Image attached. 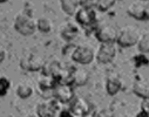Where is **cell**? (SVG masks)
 <instances>
[{
  "label": "cell",
  "instance_id": "6da1fadb",
  "mask_svg": "<svg viewBox=\"0 0 149 117\" xmlns=\"http://www.w3.org/2000/svg\"><path fill=\"white\" fill-rule=\"evenodd\" d=\"M140 30L134 26H126L121 29H119L118 37H116V44L121 47H132L137 44L140 39Z\"/></svg>",
  "mask_w": 149,
  "mask_h": 117
},
{
  "label": "cell",
  "instance_id": "7a4b0ae2",
  "mask_svg": "<svg viewBox=\"0 0 149 117\" xmlns=\"http://www.w3.org/2000/svg\"><path fill=\"white\" fill-rule=\"evenodd\" d=\"M74 15H75L78 24L86 28V32H88L87 34H91V32L94 30L96 24V14L93 8L81 6L80 8H78Z\"/></svg>",
  "mask_w": 149,
  "mask_h": 117
},
{
  "label": "cell",
  "instance_id": "3957f363",
  "mask_svg": "<svg viewBox=\"0 0 149 117\" xmlns=\"http://www.w3.org/2000/svg\"><path fill=\"white\" fill-rule=\"evenodd\" d=\"M14 27L21 35H32L36 29L34 19L29 13L26 12H20L15 17Z\"/></svg>",
  "mask_w": 149,
  "mask_h": 117
},
{
  "label": "cell",
  "instance_id": "277c9868",
  "mask_svg": "<svg viewBox=\"0 0 149 117\" xmlns=\"http://www.w3.org/2000/svg\"><path fill=\"white\" fill-rule=\"evenodd\" d=\"M61 104L62 103H60L55 98L41 102L36 105V114L39 117H59Z\"/></svg>",
  "mask_w": 149,
  "mask_h": 117
},
{
  "label": "cell",
  "instance_id": "5b68a950",
  "mask_svg": "<svg viewBox=\"0 0 149 117\" xmlns=\"http://www.w3.org/2000/svg\"><path fill=\"white\" fill-rule=\"evenodd\" d=\"M118 33H119V29L110 24L101 25L95 29V36L101 44L115 42L118 37Z\"/></svg>",
  "mask_w": 149,
  "mask_h": 117
},
{
  "label": "cell",
  "instance_id": "8992f818",
  "mask_svg": "<svg viewBox=\"0 0 149 117\" xmlns=\"http://www.w3.org/2000/svg\"><path fill=\"white\" fill-rule=\"evenodd\" d=\"M45 59L38 54V53H32L28 56H25L20 61V67L28 71H38L44 69L45 66Z\"/></svg>",
  "mask_w": 149,
  "mask_h": 117
},
{
  "label": "cell",
  "instance_id": "52a82bcc",
  "mask_svg": "<svg viewBox=\"0 0 149 117\" xmlns=\"http://www.w3.org/2000/svg\"><path fill=\"white\" fill-rule=\"evenodd\" d=\"M116 46L114 42H107V44H101V46L97 49L96 53V60L100 63H109L111 62L115 56H116Z\"/></svg>",
  "mask_w": 149,
  "mask_h": 117
},
{
  "label": "cell",
  "instance_id": "ba28073f",
  "mask_svg": "<svg viewBox=\"0 0 149 117\" xmlns=\"http://www.w3.org/2000/svg\"><path fill=\"white\" fill-rule=\"evenodd\" d=\"M53 95L54 98L60 103H68L74 98V91L69 83H56V86L53 88Z\"/></svg>",
  "mask_w": 149,
  "mask_h": 117
},
{
  "label": "cell",
  "instance_id": "9c48e42d",
  "mask_svg": "<svg viewBox=\"0 0 149 117\" xmlns=\"http://www.w3.org/2000/svg\"><path fill=\"white\" fill-rule=\"evenodd\" d=\"M94 57V51L88 46H79L72 53V59L80 64H89Z\"/></svg>",
  "mask_w": 149,
  "mask_h": 117
},
{
  "label": "cell",
  "instance_id": "30bf717a",
  "mask_svg": "<svg viewBox=\"0 0 149 117\" xmlns=\"http://www.w3.org/2000/svg\"><path fill=\"white\" fill-rule=\"evenodd\" d=\"M70 102L69 111L74 117H84L89 111V104L84 97H75Z\"/></svg>",
  "mask_w": 149,
  "mask_h": 117
},
{
  "label": "cell",
  "instance_id": "8fae6325",
  "mask_svg": "<svg viewBox=\"0 0 149 117\" xmlns=\"http://www.w3.org/2000/svg\"><path fill=\"white\" fill-rule=\"evenodd\" d=\"M127 13L136 19V20H141V21H144V20H148V17H149V11H148V7L143 4H140V3H133L128 6L127 8Z\"/></svg>",
  "mask_w": 149,
  "mask_h": 117
},
{
  "label": "cell",
  "instance_id": "7c38bea8",
  "mask_svg": "<svg viewBox=\"0 0 149 117\" xmlns=\"http://www.w3.org/2000/svg\"><path fill=\"white\" fill-rule=\"evenodd\" d=\"M88 79H89V74L87 70L82 68H74L72 71V76H70V83L75 84L78 87H81L88 82Z\"/></svg>",
  "mask_w": 149,
  "mask_h": 117
},
{
  "label": "cell",
  "instance_id": "4fadbf2b",
  "mask_svg": "<svg viewBox=\"0 0 149 117\" xmlns=\"http://www.w3.org/2000/svg\"><path fill=\"white\" fill-rule=\"evenodd\" d=\"M121 87H122V82L119 76H116V75L108 76L107 82H106V90L109 95H111V96L116 95L120 91Z\"/></svg>",
  "mask_w": 149,
  "mask_h": 117
},
{
  "label": "cell",
  "instance_id": "5bb4252c",
  "mask_svg": "<svg viewBox=\"0 0 149 117\" xmlns=\"http://www.w3.org/2000/svg\"><path fill=\"white\" fill-rule=\"evenodd\" d=\"M61 35L65 40L72 41L79 35V28L77 25H74L72 22H66L61 27Z\"/></svg>",
  "mask_w": 149,
  "mask_h": 117
},
{
  "label": "cell",
  "instance_id": "9a60e30c",
  "mask_svg": "<svg viewBox=\"0 0 149 117\" xmlns=\"http://www.w3.org/2000/svg\"><path fill=\"white\" fill-rule=\"evenodd\" d=\"M133 91L142 97V98H148L149 97V86H148V82L147 81H143V80H136L133 84Z\"/></svg>",
  "mask_w": 149,
  "mask_h": 117
},
{
  "label": "cell",
  "instance_id": "2e32d148",
  "mask_svg": "<svg viewBox=\"0 0 149 117\" xmlns=\"http://www.w3.org/2000/svg\"><path fill=\"white\" fill-rule=\"evenodd\" d=\"M58 81L54 76L49 75V74H46L44 73L42 76L39 79V87L42 89V90H49V89H53L55 86H56Z\"/></svg>",
  "mask_w": 149,
  "mask_h": 117
},
{
  "label": "cell",
  "instance_id": "e0dca14e",
  "mask_svg": "<svg viewBox=\"0 0 149 117\" xmlns=\"http://www.w3.org/2000/svg\"><path fill=\"white\" fill-rule=\"evenodd\" d=\"M60 4L63 12L68 15H74L79 8V0H60Z\"/></svg>",
  "mask_w": 149,
  "mask_h": 117
},
{
  "label": "cell",
  "instance_id": "ac0fdd59",
  "mask_svg": "<svg viewBox=\"0 0 149 117\" xmlns=\"http://www.w3.org/2000/svg\"><path fill=\"white\" fill-rule=\"evenodd\" d=\"M35 25H36V28H38L40 32L42 33H48L52 30V27H53V24H52V20L47 17H42V18H39L38 20L35 21Z\"/></svg>",
  "mask_w": 149,
  "mask_h": 117
},
{
  "label": "cell",
  "instance_id": "d6986e66",
  "mask_svg": "<svg viewBox=\"0 0 149 117\" xmlns=\"http://www.w3.org/2000/svg\"><path fill=\"white\" fill-rule=\"evenodd\" d=\"M33 94V88L28 84V83H19L17 87V95L20 98H28L31 95Z\"/></svg>",
  "mask_w": 149,
  "mask_h": 117
},
{
  "label": "cell",
  "instance_id": "ffe728a7",
  "mask_svg": "<svg viewBox=\"0 0 149 117\" xmlns=\"http://www.w3.org/2000/svg\"><path fill=\"white\" fill-rule=\"evenodd\" d=\"M136 45H137V47H139L140 53L148 54V52H149V34L146 33V34L141 35Z\"/></svg>",
  "mask_w": 149,
  "mask_h": 117
},
{
  "label": "cell",
  "instance_id": "44dd1931",
  "mask_svg": "<svg viewBox=\"0 0 149 117\" xmlns=\"http://www.w3.org/2000/svg\"><path fill=\"white\" fill-rule=\"evenodd\" d=\"M116 0H95L94 4L95 6L97 7L99 11H102V12H106L108 11L109 8H111L114 6Z\"/></svg>",
  "mask_w": 149,
  "mask_h": 117
},
{
  "label": "cell",
  "instance_id": "7402d4cb",
  "mask_svg": "<svg viewBox=\"0 0 149 117\" xmlns=\"http://www.w3.org/2000/svg\"><path fill=\"white\" fill-rule=\"evenodd\" d=\"M133 61H134V64L135 67H141V66H146L148 64V54H144V53H139L136 54L134 57H133Z\"/></svg>",
  "mask_w": 149,
  "mask_h": 117
},
{
  "label": "cell",
  "instance_id": "603a6c76",
  "mask_svg": "<svg viewBox=\"0 0 149 117\" xmlns=\"http://www.w3.org/2000/svg\"><path fill=\"white\" fill-rule=\"evenodd\" d=\"M11 87V81L5 76L0 77V96H5Z\"/></svg>",
  "mask_w": 149,
  "mask_h": 117
},
{
  "label": "cell",
  "instance_id": "cb8c5ba5",
  "mask_svg": "<svg viewBox=\"0 0 149 117\" xmlns=\"http://www.w3.org/2000/svg\"><path fill=\"white\" fill-rule=\"evenodd\" d=\"M96 117H114V112L110 109H103L100 112H96Z\"/></svg>",
  "mask_w": 149,
  "mask_h": 117
},
{
  "label": "cell",
  "instance_id": "d4e9b609",
  "mask_svg": "<svg viewBox=\"0 0 149 117\" xmlns=\"http://www.w3.org/2000/svg\"><path fill=\"white\" fill-rule=\"evenodd\" d=\"M141 110L144 112H148V110H149V100L148 98H143V101L141 103Z\"/></svg>",
  "mask_w": 149,
  "mask_h": 117
},
{
  "label": "cell",
  "instance_id": "484cf974",
  "mask_svg": "<svg viewBox=\"0 0 149 117\" xmlns=\"http://www.w3.org/2000/svg\"><path fill=\"white\" fill-rule=\"evenodd\" d=\"M95 0H79V5L84 6V7H87V4L89 3H94Z\"/></svg>",
  "mask_w": 149,
  "mask_h": 117
},
{
  "label": "cell",
  "instance_id": "4316f807",
  "mask_svg": "<svg viewBox=\"0 0 149 117\" xmlns=\"http://www.w3.org/2000/svg\"><path fill=\"white\" fill-rule=\"evenodd\" d=\"M5 56H6V52L4 48L0 47V62H3L5 60Z\"/></svg>",
  "mask_w": 149,
  "mask_h": 117
},
{
  "label": "cell",
  "instance_id": "83f0119b",
  "mask_svg": "<svg viewBox=\"0 0 149 117\" xmlns=\"http://www.w3.org/2000/svg\"><path fill=\"white\" fill-rule=\"evenodd\" d=\"M136 117H148V112H144V111H140L137 115H136Z\"/></svg>",
  "mask_w": 149,
  "mask_h": 117
},
{
  "label": "cell",
  "instance_id": "f1b7e54d",
  "mask_svg": "<svg viewBox=\"0 0 149 117\" xmlns=\"http://www.w3.org/2000/svg\"><path fill=\"white\" fill-rule=\"evenodd\" d=\"M27 117H39V116L38 115H28Z\"/></svg>",
  "mask_w": 149,
  "mask_h": 117
},
{
  "label": "cell",
  "instance_id": "f546056e",
  "mask_svg": "<svg viewBox=\"0 0 149 117\" xmlns=\"http://www.w3.org/2000/svg\"><path fill=\"white\" fill-rule=\"evenodd\" d=\"M6 1H8V0H0V3H6Z\"/></svg>",
  "mask_w": 149,
  "mask_h": 117
},
{
  "label": "cell",
  "instance_id": "4dcf8cb0",
  "mask_svg": "<svg viewBox=\"0 0 149 117\" xmlns=\"http://www.w3.org/2000/svg\"><path fill=\"white\" fill-rule=\"evenodd\" d=\"M121 117H129V116H121Z\"/></svg>",
  "mask_w": 149,
  "mask_h": 117
}]
</instances>
